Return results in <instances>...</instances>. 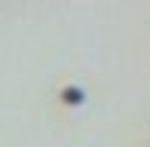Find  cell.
<instances>
[{"label": "cell", "mask_w": 150, "mask_h": 147, "mask_svg": "<svg viewBox=\"0 0 150 147\" xmlns=\"http://www.w3.org/2000/svg\"><path fill=\"white\" fill-rule=\"evenodd\" d=\"M64 101L67 104H80V101H83V92H80V89H64Z\"/></svg>", "instance_id": "1"}]
</instances>
